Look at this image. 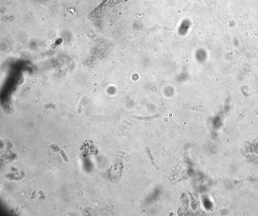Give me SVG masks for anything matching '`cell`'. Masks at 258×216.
<instances>
[{
    "label": "cell",
    "instance_id": "6da1fadb",
    "mask_svg": "<svg viewBox=\"0 0 258 216\" xmlns=\"http://www.w3.org/2000/svg\"><path fill=\"white\" fill-rule=\"evenodd\" d=\"M50 147L51 148V149H52V150H53V151H55V152H59L60 154L61 155V156H62L63 158L64 159L65 161H66L67 162H68L69 161V160L68 159V157L66 156L65 153L63 150L62 149L59 147V146H57V145H51Z\"/></svg>",
    "mask_w": 258,
    "mask_h": 216
}]
</instances>
